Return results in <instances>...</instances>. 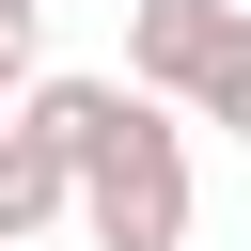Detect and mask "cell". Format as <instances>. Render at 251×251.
<instances>
[{
  "mask_svg": "<svg viewBox=\"0 0 251 251\" xmlns=\"http://www.w3.org/2000/svg\"><path fill=\"white\" fill-rule=\"evenodd\" d=\"M188 110H204V126H235V141H251V47H235V63H220V78H204V94H188Z\"/></svg>",
  "mask_w": 251,
  "mask_h": 251,
  "instance_id": "obj_6",
  "label": "cell"
},
{
  "mask_svg": "<svg viewBox=\"0 0 251 251\" xmlns=\"http://www.w3.org/2000/svg\"><path fill=\"white\" fill-rule=\"evenodd\" d=\"M31 47H47V0H0V94H31Z\"/></svg>",
  "mask_w": 251,
  "mask_h": 251,
  "instance_id": "obj_5",
  "label": "cell"
},
{
  "mask_svg": "<svg viewBox=\"0 0 251 251\" xmlns=\"http://www.w3.org/2000/svg\"><path fill=\"white\" fill-rule=\"evenodd\" d=\"M110 110H126V78H31V94H16V126H31V141H47L63 173H78L94 141H110Z\"/></svg>",
  "mask_w": 251,
  "mask_h": 251,
  "instance_id": "obj_4",
  "label": "cell"
},
{
  "mask_svg": "<svg viewBox=\"0 0 251 251\" xmlns=\"http://www.w3.org/2000/svg\"><path fill=\"white\" fill-rule=\"evenodd\" d=\"M78 235L94 251H188V126L157 94H126L110 141L78 157Z\"/></svg>",
  "mask_w": 251,
  "mask_h": 251,
  "instance_id": "obj_1",
  "label": "cell"
},
{
  "mask_svg": "<svg viewBox=\"0 0 251 251\" xmlns=\"http://www.w3.org/2000/svg\"><path fill=\"white\" fill-rule=\"evenodd\" d=\"M235 47H251L235 0H126V94H157V110H188Z\"/></svg>",
  "mask_w": 251,
  "mask_h": 251,
  "instance_id": "obj_2",
  "label": "cell"
},
{
  "mask_svg": "<svg viewBox=\"0 0 251 251\" xmlns=\"http://www.w3.org/2000/svg\"><path fill=\"white\" fill-rule=\"evenodd\" d=\"M47 220H78V173H63V157H47V141L0 110V251H31Z\"/></svg>",
  "mask_w": 251,
  "mask_h": 251,
  "instance_id": "obj_3",
  "label": "cell"
}]
</instances>
